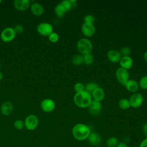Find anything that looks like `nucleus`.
I'll list each match as a JSON object with an SVG mask.
<instances>
[{"label": "nucleus", "mask_w": 147, "mask_h": 147, "mask_svg": "<svg viewBox=\"0 0 147 147\" xmlns=\"http://www.w3.org/2000/svg\"><path fill=\"white\" fill-rule=\"evenodd\" d=\"M91 133L89 126L83 123H78L75 125L72 129L73 137L78 141H84L87 140Z\"/></svg>", "instance_id": "f257e3e1"}, {"label": "nucleus", "mask_w": 147, "mask_h": 147, "mask_svg": "<svg viewBox=\"0 0 147 147\" xmlns=\"http://www.w3.org/2000/svg\"><path fill=\"white\" fill-rule=\"evenodd\" d=\"M74 102L75 104L79 107H88L92 102L91 95L85 90L77 92L74 95Z\"/></svg>", "instance_id": "f03ea898"}, {"label": "nucleus", "mask_w": 147, "mask_h": 147, "mask_svg": "<svg viewBox=\"0 0 147 147\" xmlns=\"http://www.w3.org/2000/svg\"><path fill=\"white\" fill-rule=\"evenodd\" d=\"M77 48L78 51L84 55L91 53L92 49V44L88 39L83 38L78 41Z\"/></svg>", "instance_id": "7ed1b4c3"}, {"label": "nucleus", "mask_w": 147, "mask_h": 147, "mask_svg": "<svg viewBox=\"0 0 147 147\" xmlns=\"http://www.w3.org/2000/svg\"><path fill=\"white\" fill-rule=\"evenodd\" d=\"M25 127L28 130H35L38 125V119L37 117L34 114H30L28 115L24 121Z\"/></svg>", "instance_id": "20e7f679"}, {"label": "nucleus", "mask_w": 147, "mask_h": 147, "mask_svg": "<svg viewBox=\"0 0 147 147\" xmlns=\"http://www.w3.org/2000/svg\"><path fill=\"white\" fill-rule=\"evenodd\" d=\"M16 33L12 27H6L3 29L1 33V38L5 42L11 41L16 37Z\"/></svg>", "instance_id": "39448f33"}, {"label": "nucleus", "mask_w": 147, "mask_h": 147, "mask_svg": "<svg viewBox=\"0 0 147 147\" xmlns=\"http://www.w3.org/2000/svg\"><path fill=\"white\" fill-rule=\"evenodd\" d=\"M36 30L40 35L48 36L53 32V26L48 22H42L37 25Z\"/></svg>", "instance_id": "423d86ee"}, {"label": "nucleus", "mask_w": 147, "mask_h": 147, "mask_svg": "<svg viewBox=\"0 0 147 147\" xmlns=\"http://www.w3.org/2000/svg\"><path fill=\"white\" fill-rule=\"evenodd\" d=\"M129 72L127 69L123 68H119L115 72V77L118 82L122 86L125 85L129 80Z\"/></svg>", "instance_id": "0eeeda50"}, {"label": "nucleus", "mask_w": 147, "mask_h": 147, "mask_svg": "<svg viewBox=\"0 0 147 147\" xmlns=\"http://www.w3.org/2000/svg\"><path fill=\"white\" fill-rule=\"evenodd\" d=\"M40 107L43 111L45 113H51L55 108V103L53 100L49 98H46L41 102Z\"/></svg>", "instance_id": "6e6552de"}, {"label": "nucleus", "mask_w": 147, "mask_h": 147, "mask_svg": "<svg viewBox=\"0 0 147 147\" xmlns=\"http://www.w3.org/2000/svg\"><path fill=\"white\" fill-rule=\"evenodd\" d=\"M144 101L142 95L140 93H135L133 94L129 99L130 106L134 108H138L140 107Z\"/></svg>", "instance_id": "1a4fd4ad"}, {"label": "nucleus", "mask_w": 147, "mask_h": 147, "mask_svg": "<svg viewBox=\"0 0 147 147\" xmlns=\"http://www.w3.org/2000/svg\"><path fill=\"white\" fill-rule=\"evenodd\" d=\"M102 109V104L100 102L95 101V100H92L90 105L88 106V110L89 113L93 115H96L99 114Z\"/></svg>", "instance_id": "9d476101"}, {"label": "nucleus", "mask_w": 147, "mask_h": 147, "mask_svg": "<svg viewBox=\"0 0 147 147\" xmlns=\"http://www.w3.org/2000/svg\"><path fill=\"white\" fill-rule=\"evenodd\" d=\"M30 1L29 0H14L13 5L14 7L19 11H25L30 6Z\"/></svg>", "instance_id": "9b49d317"}, {"label": "nucleus", "mask_w": 147, "mask_h": 147, "mask_svg": "<svg viewBox=\"0 0 147 147\" xmlns=\"http://www.w3.org/2000/svg\"><path fill=\"white\" fill-rule=\"evenodd\" d=\"M82 32L83 34L88 37L92 36L95 32L94 24L84 22L82 26Z\"/></svg>", "instance_id": "f8f14e48"}, {"label": "nucleus", "mask_w": 147, "mask_h": 147, "mask_svg": "<svg viewBox=\"0 0 147 147\" xmlns=\"http://www.w3.org/2000/svg\"><path fill=\"white\" fill-rule=\"evenodd\" d=\"M30 9L32 14L36 16H41L44 11V9L42 5L38 2H33L30 4Z\"/></svg>", "instance_id": "ddd939ff"}, {"label": "nucleus", "mask_w": 147, "mask_h": 147, "mask_svg": "<svg viewBox=\"0 0 147 147\" xmlns=\"http://www.w3.org/2000/svg\"><path fill=\"white\" fill-rule=\"evenodd\" d=\"M13 111V105L10 101H6L3 102L0 109L1 113L5 116L10 115Z\"/></svg>", "instance_id": "4468645a"}, {"label": "nucleus", "mask_w": 147, "mask_h": 147, "mask_svg": "<svg viewBox=\"0 0 147 147\" xmlns=\"http://www.w3.org/2000/svg\"><path fill=\"white\" fill-rule=\"evenodd\" d=\"M87 140L91 145L94 146L100 145L102 142L100 136L95 132H91Z\"/></svg>", "instance_id": "2eb2a0df"}, {"label": "nucleus", "mask_w": 147, "mask_h": 147, "mask_svg": "<svg viewBox=\"0 0 147 147\" xmlns=\"http://www.w3.org/2000/svg\"><path fill=\"white\" fill-rule=\"evenodd\" d=\"M107 56L108 59L112 63H117L119 62L121 59V55L117 50L111 49L110 50L107 54Z\"/></svg>", "instance_id": "dca6fc26"}, {"label": "nucleus", "mask_w": 147, "mask_h": 147, "mask_svg": "<svg viewBox=\"0 0 147 147\" xmlns=\"http://www.w3.org/2000/svg\"><path fill=\"white\" fill-rule=\"evenodd\" d=\"M91 95L94 100L100 102V101H102L104 99L105 94L103 89L98 87L92 92Z\"/></svg>", "instance_id": "f3484780"}, {"label": "nucleus", "mask_w": 147, "mask_h": 147, "mask_svg": "<svg viewBox=\"0 0 147 147\" xmlns=\"http://www.w3.org/2000/svg\"><path fill=\"white\" fill-rule=\"evenodd\" d=\"M119 64L121 68L127 70L132 67L133 61L132 59L130 56H125L121 57L119 61Z\"/></svg>", "instance_id": "a211bd4d"}, {"label": "nucleus", "mask_w": 147, "mask_h": 147, "mask_svg": "<svg viewBox=\"0 0 147 147\" xmlns=\"http://www.w3.org/2000/svg\"><path fill=\"white\" fill-rule=\"evenodd\" d=\"M125 86L129 91L132 92H136L139 89V84L134 80H128Z\"/></svg>", "instance_id": "6ab92c4d"}, {"label": "nucleus", "mask_w": 147, "mask_h": 147, "mask_svg": "<svg viewBox=\"0 0 147 147\" xmlns=\"http://www.w3.org/2000/svg\"><path fill=\"white\" fill-rule=\"evenodd\" d=\"M64 7L66 11L72 10L76 5V1L75 0H64L60 3Z\"/></svg>", "instance_id": "aec40b11"}, {"label": "nucleus", "mask_w": 147, "mask_h": 147, "mask_svg": "<svg viewBox=\"0 0 147 147\" xmlns=\"http://www.w3.org/2000/svg\"><path fill=\"white\" fill-rule=\"evenodd\" d=\"M65 10L61 3L57 4L55 7V13L56 16L59 18H62L65 14Z\"/></svg>", "instance_id": "412c9836"}, {"label": "nucleus", "mask_w": 147, "mask_h": 147, "mask_svg": "<svg viewBox=\"0 0 147 147\" xmlns=\"http://www.w3.org/2000/svg\"><path fill=\"white\" fill-rule=\"evenodd\" d=\"M98 87V85L95 82H90L88 83L84 88V90L88 92L89 94H91L92 92Z\"/></svg>", "instance_id": "4be33fe9"}, {"label": "nucleus", "mask_w": 147, "mask_h": 147, "mask_svg": "<svg viewBox=\"0 0 147 147\" xmlns=\"http://www.w3.org/2000/svg\"><path fill=\"white\" fill-rule=\"evenodd\" d=\"M119 141L117 138L115 137H109L106 142V144L108 147H116L118 144Z\"/></svg>", "instance_id": "5701e85b"}, {"label": "nucleus", "mask_w": 147, "mask_h": 147, "mask_svg": "<svg viewBox=\"0 0 147 147\" xmlns=\"http://www.w3.org/2000/svg\"><path fill=\"white\" fill-rule=\"evenodd\" d=\"M118 105H119V107L123 110L127 109L130 107L129 100L126 98H123L120 99L118 102Z\"/></svg>", "instance_id": "b1692460"}, {"label": "nucleus", "mask_w": 147, "mask_h": 147, "mask_svg": "<svg viewBox=\"0 0 147 147\" xmlns=\"http://www.w3.org/2000/svg\"><path fill=\"white\" fill-rule=\"evenodd\" d=\"M83 63L86 65H91L94 62V56L91 53H88L83 56Z\"/></svg>", "instance_id": "393cba45"}, {"label": "nucleus", "mask_w": 147, "mask_h": 147, "mask_svg": "<svg viewBox=\"0 0 147 147\" xmlns=\"http://www.w3.org/2000/svg\"><path fill=\"white\" fill-rule=\"evenodd\" d=\"M72 63L75 65H80L83 63V56L80 55H75L72 59Z\"/></svg>", "instance_id": "a878e982"}, {"label": "nucleus", "mask_w": 147, "mask_h": 147, "mask_svg": "<svg viewBox=\"0 0 147 147\" xmlns=\"http://www.w3.org/2000/svg\"><path fill=\"white\" fill-rule=\"evenodd\" d=\"M139 86L142 89H147V75L142 76L139 82Z\"/></svg>", "instance_id": "bb28decb"}, {"label": "nucleus", "mask_w": 147, "mask_h": 147, "mask_svg": "<svg viewBox=\"0 0 147 147\" xmlns=\"http://www.w3.org/2000/svg\"><path fill=\"white\" fill-rule=\"evenodd\" d=\"M14 127L17 130H21L22 129L24 126V122L21 119H17L14 122Z\"/></svg>", "instance_id": "cd10ccee"}, {"label": "nucleus", "mask_w": 147, "mask_h": 147, "mask_svg": "<svg viewBox=\"0 0 147 147\" xmlns=\"http://www.w3.org/2000/svg\"><path fill=\"white\" fill-rule=\"evenodd\" d=\"M48 39L51 42H56L59 39V34L56 32H52L51 34H50L48 36Z\"/></svg>", "instance_id": "c85d7f7f"}, {"label": "nucleus", "mask_w": 147, "mask_h": 147, "mask_svg": "<svg viewBox=\"0 0 147 147\" xmlns=\"http://www.w3.org/2000/svg\"><path fill=\"white\" fill-rule=\"evenodd\" d=\"M84 88H85L84 85L82 83H80V82H78V83H76L74 85V90L76 92V93L84 91Z\"/></svg>", "instance_id": "c756f323"}, {"label": "nucleus", "mask_w": 147, "mask_h": 147, "mask_svg": "<svg viewBox=\"0 0 147 147\" xmlns=\"http://www.w3.org/2000/svg\"><path fill=\"white\" fill-rule=\"evenodd\" d=\"M119 53L123 57L129 56L131 53V51L130 48H129L128 47H123L122 49H121Z\"/></svg>", "instance_id": "7c9ffc66"}, {"label": "nucleus", "mask_w": 147, "mask_h": 147, "mask_svg": "<svg viewBox=\"0 0 147 147\" xmlns=\"http://www.w3.org/2000/svg\"><path fill=\"white\" fill-rule=\"evenodd\" d=\"M95 22V18L92 15H87L84 17V22L92 24Z\"/></svg>", "instance_id": "2f4dec72"}, {"label": "nucleus", "mask_w": 147, "mask_h": 147, "mask_svg": "<svg viewBox=\"0 0 147 147\" xmlns=\"http://www.w3.org/2000/svg\"><path fill=\"white\" fill-rule=\"evenodd\" d=\"M13 28L16 34H20L24 32V27L21 25H17Z\"/></svg>", "instance_id": "473e14b6"}, {"label": "nucleus", "mask_w": 147, "mask_h": 147, "mask_svg": "<svg viewBox=\"0 0 147 147\" xmlns=\"http://www.w3.org/2000/svg\"><path fill=\"white\" fill-rule=\"evenodd\" d=\"M139 147H147V137L141 141Z\"/></svg>", "instance_id": "72a5a7b5"}, {"label": "nucleus", "mask_w": 147, "mask_h": 147, "mask_svg": "<svg viewBox=\"0 0 147 147\" xmlns=\"http://www.w3.org/2000/svg\"><path fill=\"white\" fill-rule=\"evenodd\" d=\"M142 132L147 137V122L145 123L142 127Z\"/></svg>", "instance_id": "f704fd0d"}, {"label": "nucleus", "mask_w": 147, "mask_h": 147, "mask_svg": "<svg viewBox=\"0 0 147 147\" xmlns=\"http://www.w3.org/2000/svg\"><path fill=\"white\" fill-rule=\"evenodd\" d=\"M116 147H128V146L125 142H121L118 143V144L117 145V146Z\"/></svg>", "instance_id": "c9c22d12"}, {"label": "nucleus", "mask_w": 147, "mask_h": 147, "mask_svg": "<svg viewBox=\"0 0 147 147\" xmlns=\"http://www.w3.org/2000/svg\"><path fill=\"white\" fill-rule=\"evenodd\" d=\"M144 59L147 62V51H146L144 54Z\"/></svg>", "instance_id": "e433bc0d"}, {"label": "nucleus", "mask_w": 147, "mask_h": 147, "mask_svg": "<svg viewBox=\"0 0 147 147\" xmlns=\"http://www.w3.org/2000/svg\"><path fill=\"white\" fill-rule=\"evenodd\" d=\"M3 74L0 71V81L2 80L3 79Z\"/></svg>", "instance_id": "4c0bfd02"}, {"label": "nucleus", "mask_w": 147, "mask_h": 147, "mask_svg": "<svg viewBox=\"0 0 147 147\" xmlns=\"http://www.w3.org/2000/svg\"><path fill=\"white\" fill-rule=\"evenodd\" d=\"M2 2V0H0V3H1Z\"/></svg>", "instance_id": "58836bf2"}, {"label": "nucleus", "mask_w": 147, "mask_h": 147, "mask_svg": "<svg viewBox=\"0 0 147 147\" xmlns=\"http://www.w3.org/2000/svg\"><path fill=\"white\" fill-rule=\"evenodd\" d=\"M1 61H0V68H1Z\"/></svg>", "instance_id": "ea45409f"}, {"label": "nucleus", "mask_w": 147, "mask_h": 147, "mask_svg": "<svg viewBox=\"0 0 147 147\" xmlns=\"http://www.w3.org/2000/svg\"><path fill=\"white\" fill-rule=\"evenodd\" d=\"M0 113H1V111H0Z\"/></svg>", "instance_id": "a19ab883"}]
</instances>
